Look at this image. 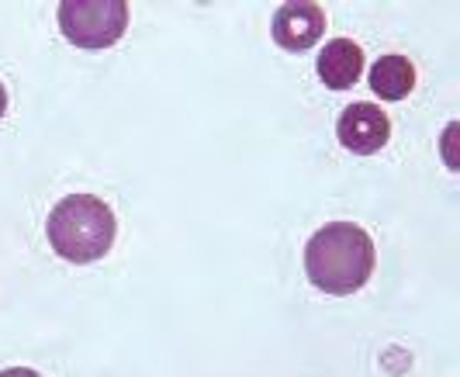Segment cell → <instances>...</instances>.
Returning a JSON list of instances; mask_svg holds the SVG:
<instances>
[{
  "mask_svg": "<svg viewBox=\"0 0 460 377\" xmlns=\"http://www.w3.org/2000/svg\"><path fill=\"white\" fill-rule=\"evenodd\" d=\"M374 242L353 222H329L305 246V274L325 294H353L374 274Z\"/></svg>",
  "mask_w": 460,
  "mask_h": 377,
  "instance_id": "6da1fadb",
  "label": "cell"
},
{
  "mask_svg": "<svg viewBox=\"0 0 460 377\" xmlns=\"http://www.w3.org/2000/svg\"><path fill=\"white\" fill-rule=\"evenodd\" d=\"M49 246L69 263H93L115 242V212L93 194H69L49 215Z\"/></svg>",
  "mask_w": 460,
  "mask_h": 377,
  "instance_id": "7a4b0ae2",
  "label": "cell"
},
{
  "mask_svg": "<svg viewBox=\"0 0 460 377\" xmlns=\"http://www.w3.org/2000/svg\"><path fill=\"white\" fill-rule=\"evenodd\" d=\"M59 28L73 46L108 48L128 28L125 0H66L59 4Z\"/></svg>",
  "mask_w": 460,
  "mask_h": 377,
  "instance_id": "3957f363",
  "label": "cell"
},
{
  "mask_svg": "<svg viewBox=\"0 0 460 377\" xmlns=\"http://www.w3.org/2000/svg\"><path fill=\"white\" fill-rule=\"evenodd\" d=\"M336 136L343 142L349 153H381L388 139H392V121L388 115L370 104V101H360V104H349L343 115H340V125H336Z\"/></svg>",
  "mask_w": 460,
  "mask_h": 377,
  "instance_id": "277c9868",
  "label": "cell"
},
{
  "mask_svg": "<svg viewBox=\"0 0 460 377\" xmlns=\"http://www.w3.org/2000/svg\"><path fill=\"white\" fill-rule=\"evenodd\" d=\"M325 35V11L319 4H284L274 14V42L288 52H305Z\"/></svg>",
  "mask_w": 460,
  "mask_h": 377,
  "instance_id": "5b68a950",
  "label": "cell"
},
{
  "mask_svg": "<svg viewBox=\"0 0 460 377\" xmlns=\"http://www.w3.org/2000/svg\"><path fill=\"white\" fill-rule=\"evenodd\" d=\"M364 73V48L349 39L325 42L319 52V80L332 91H349Z\"/></svg>",
  "mask_w": 460,
  "mask_h": 377,
  "instance_id": "8992f818",
  "label": "cell"
},
{
  "mask_svg": "<svg viewBox=\"0 0 460 377\" xmlns=\"http://www.w3.org/2000/svg\"><path fill=\"white\" fill-rule=\"evenodd\" d=\"M415 87V66L405 56H381L370 70V91L385 101H402Z\"/></svg>",
  "mask_w": 460,
  "mask_h": 377,
  "instance_id": "52a82bcc",
  "label": "cell"
},
{
  "mask_svg": "<svg viewBox=\"0 0 460 377\" xmlns=\"http://www.w3.org/2000/svg\"><path fill=\"white\" fill-rule=\"evenodd\" d=\"M0 377H42V374H35L28 367H7V371H0Z\"/></svg>",
  "mask_w": 460,
  "mask_h": 377,
  "instance_id": "ba28073f",
  "label": "cell"
},
{
  "mask_svg": "<svg viewBox=\"0 0 460 377\" xmlns=\"http://www.w3.org/2000/svg\"><path fill=\"white\" fill-rule=\"evenodd\" d=\"M4 111H7V91H4V83H0V118H4Z\"/></svg>",
  "mask_w": 460,
  "mask_h": 377,
  "instance_id": "9c48e42d",
  "label": "cell"
}]
</instances>
